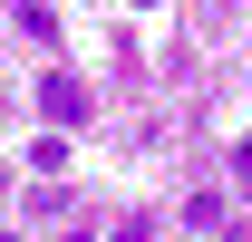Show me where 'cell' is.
I'll list each match as a JSON object with an SVG mask.
<instances>
[{
  "label": "cell",
  "mask_w": 252,
  "mask_h": 242,
  "mask_svg": "<svg viewBox=\"0 0 252 242\" xmlns=\"http://www.w3.org/2000/svg\"><path fill=\"white\" fill-rule=\"evenodd\" d=\"M0 242H20V233H0Z\"/></svg>",
  "instance_id": "5b68a950"
},
{
  "label": "cell",
  "mask_w": 252,
  "mask_h": 242,
  "mask_svg": "<svg viewBox=\"0 0 252 242\" xmlns=\"http://www.w3.org/2000/svg\"><path fill=\"white\" fill-rule=\"evenodd\" d=\"M117 242H156V223H146V213H126V223H117Z\"/></svg>",
  "instance_id": "7a4b0ae2"
},
{
  "label": "cell",
  "mask_w": 252,
  "mask_h": 242,
  "mask_svg": "<svg viewBox=\"0 0 252 242\" xmlns=\"http://www.w3.org/2000/svg\"><path fill=\"white\" fill-rule=\"evenodd\" d=\"M39 107H49V126H88V88L78 78H39Z\"/></svg>",
  "instance_id": "6da1fadb"
},
{
  "label": "cell",
  "mask_w": 252,
  "mask_h": 242,
  "mask_svg": "<svg viewBox=\"0 0 252 242\" xmlns=\"http://www.w3.org/2000/svg\"><path fill=\"white\" fill-rule=\"evenodd\" d=\"M233 175H252V136H243V146H233Z\"/></svg>",
  "instance_id": "3957f363"
},
{
  "label": "cell",
  "mask_w": 252,
  "mask_h": 242,
  "mask_svg": "<svg viewBox=\"0 0 252 242\" xmlns=\"http://www.w3.org/2000/svg\"><path fill=\"white\" fill-rule=\"evenodd\" d=\"M136 10H165V0H136Z\"/></svg>",
  "instance_id": "277c9868"
}]
</instances>
